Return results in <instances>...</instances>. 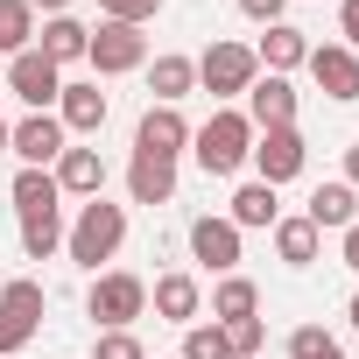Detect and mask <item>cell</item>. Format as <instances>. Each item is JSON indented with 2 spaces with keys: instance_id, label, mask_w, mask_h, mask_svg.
<instances>
[{
  "instance_id": "cell-9",
  "label": "cell",
  "mask_w": 359,
  "mask_h": 359,
  "mask_svg": "<svg viewBox=\"0 0 359 359\" xmlns=\"http://www.w3.org/2000/svg\"><path fill=\"white\" fill-rule=\"evenodd\" d=\"M191 148V120L176 113V106H148L141 113V127H134V155H162V162H176Z\"/></svg>"
},
{
  "instance_id": "cell-26",
  "label": "cell",
  "mask_w": 359,
  "mask_h": 359,
  "mask_svg": "<svg viewBox=\"0 0 359 359\" xmlns=\"http://www.w3.org/2000/svg\"><path fill=\"white\" fill-rule=\"evenodd\" d=\"M29 36H36V8H29V0H0V50L22 57Z\"/></svg>"
},
{
  "instance_id": "cell-35",
  "label": "cell",
  "mask_w": 359,
  "mask_h": 359,
  "mask_svg": "<svg viewBox=\"0 0 359 359\" xmlns=\"http://www.w3.org/2000/svg\"><path fill=\"white\" fill-rule=\"evenodd\" d=\"M338 22H345V36L359 43V0H345V15H338Z\"/></svg>"
},
{
  "instance_id": "cell-36",
  "label": "cell",
  "mask_w": 359,
  "mask_h": 359,
  "mask_svg": "<svg viewBox=\"0 0 359 359\" xmlns=\"http://www.w3.org/2000/svg\"><path fill=\"white\" fill-rule=\"evenodd\" d=\"M345 176H352V191H359V141L345 148Z\"/></svg>"
},
{
  "instance_id": "cell-32",
  "label": "cell",
  "mask_w": 359,
  "mask_h": 359,
  "mask_svg": "<svg viewBox=\"0 0 359 359\" xmlns=\"http://www.w3.org/2000/svg\"><path fill=\"white\" fill-rule=\"evenodd\" d=\"M99 359H148V352H141L134 331H106V338H99Z\"/></svg>"
},
{
  "instance_id": "cell-12",
  "label": "cell",
  "mask_w": 359,
  "mask_h": 359,
  "mask_svg": "<svg viewBox=\"0 0 359 359\" xmlns=\"http://www.w3.org/2000/svg\"><path fill=\"white\" fill-rule=\"evenodd\" d=\"M8 148L22 155V169H43V162L64 155V120L57 113H29L22 127H8Z\"/></svg>"
},
{
  "instance_id": "cell-10",
  "label": "cell",
  "mask_w": 359,
  "mask_h": 359,
  "mask_svg": "<svg viewBox=\"0 0 359 359\" xmlns=\"http://www.w3.org/2000/svg\"><path fill=\"white\" fill-rule=\"evenodd\" d=\"M8 85H15V99H29L36 113H50V106H57V92H64V71H57V64H50V57H43L36 43H29V50L15 57Z\"/></svg>"
},
{
  "instance_id": "cell-16",
  "label": "cell",
  "mask_w": 359,
  "mask_h": 359,
  "mask_svg": "<svg viewBox=\"0 0 359 359\" xmlns=\"http://www.w3.org/2000/svg\"><path fill=\"white\" fill-rule=\"evenodd\" d=\"M127 191H134V205H169V198H176V162L134 155V162H127Z\"/></svg>"
},
{
  "instance_id": "cell-24",
  "label": "cell",
  "mask_w": 359,
  "mask_h": 359,
  "mask_svg": "<svg viewBox=\"0 0 359 359\" xmlns=\"http://www.w3.org/2000/svg\"><path fill=\"white\" fill-rule=\"evenodd\" d=\"M254 310H261V289H254L247 275H226V282L212 289V317H219V324H233V317H254Z\"/></svg>"
},
{
  "instance_id": "cell-14",
  "label": "cell",
  "mask_w": 359,
  "mask_h": 359,
  "mask_svg": "<svg viewBox=\"0 0 359 359\" xmlns=\"http://www.w3.org/2000/svg\"><path fill=\"white\" fill-rule=\"evenodd\" d=\"M57 120H64V134H99L106 127V92L99 85H64L57 92Z\"/></svg>"
},
{
  "instance_id": "cell-1",
  "label": "cell",
  "mask_w": 359,
  "mask_h": 359,
  "mask_svg": "<svg viewBox=\"0 0 359 359\" xmlns=\"http://www.w3.org/2000/svg\"><path fill=\"white\" fill-rule=\"evenodd\" d=\"M120 240H127V212H120V205H106V198H92V205H78V226L64 233V254H71L78 268H92V275H99V261H113V254H120Z\"/></svg>"
},
{
  "instance_id": "cell-40",
  "label": "cell",
  "mask_w": 359,
  "mask_h": 359,
  "mask_svg": "<svg viewBox=\"0 0 359 359\" xmlns=\"http://www.w3.org/2000/svg\"><path fill=\"white\" fill-rule=\"evenodd\" d=\"M331 359H345V352H331Z\"/></svg>"
},
{
  "instance_id": "cell-4",
  "label": "cell",
  "mask_w": 359,
  "mask_h": 359,
  "mask_svg": "<svg viewBox=\"0 0 359 359\" xmlns=\"http://www.w3.org/2000/svg\"><path fill=\"white\" fill-rule=\"evenodd\" d=\"M85 310H92V324H106V331H127L141 310H148V282L141 275H99L92 282V296H85Z\"/></svg>"
},
{
  "instance_id": "cell-28",
  "label": "cell",
  "mask_w": 359,
  "mask_h": 359,
  "mask_svg": "<svg viewBox=\"0 0 359 359\" xmlns=\"http://www.w3.org/2000/svg\"><path fill=\"white\" fill-rule=\"evenodd\" d=\"M219 331H226V352H233V359H254V352H261V338H268V331H261V317H233V324H219Z\"/></svg>"
},
{
  "instance_id": "cell-31",
  "label": "cell",
  "mask_w": 359,
  "mask_h": 359,
  "mask_svg": "<svg viewBox=\"0 0 359 359\" xmlns=\"http://www.w3.org/2000/svg\"><path fill=\"white\" fill-rule=\"evenodd\" d=\"M99 8H106V22L141 29V22H155V15H162V0H99Z\"/></svg>"
},
{
  "instance_id": "cell-2",
  "label": "cell",
  "mask_w": 359,
  "mask_h": 359,
  "mask_svg": "<svg viewBox=\"0 0 359 359\" xmlns=\"http://www.w3.org/2000/svg\"><path fill=\"white\" fill-rule=\"evenodd\" d=\"M247 148H254L247 113H212V120L191 134V155H198V169H205V176H233V169L247 162Z\"/></svg>"
},
{
  "instance_id": "cell-22",
  "label": "cell",
  "mask_w": 359,
  "mask_h": 359,
  "mask_svg": "<svg viewBox=\"0 0 359 359\" xmlns=\"http://www.w3.org/2000/svg\"><path fill=\"white\" fill-rule=\"evenodd\" d=\"M317 240H324V233H317L310 219H275V254H282L289 268H310V261H317Z\"/></svg>"
},
{
  "instance_id": "cell-34",
  "label": "cell",
  "mask_w": 359,
  "mask_h": 359,
  "mask_svg": "<svg viewBox=\"0 0 359 359\" xmlns=\"http://www.w3.org/2000/svg\"><path fill=\"white\" fill-rule=\"evenodd\" d=\"M345 268H352V275H359V219H352V226H345Z\"/></svg>"
},
{
  "instance_id": "cell-11",
  "label": "cell",
  "mask_w": 359,
  "mask_h": 359,
  "mask_svg": "<svg viewBox=\"0 0 359 359\" xmlns=\"http://www.w3.org/2000/svg\"><path fill=\"white\" fill-rule=\"evenodd\" d=\"M247 127H254V134L296 127V85H289V78H254V85H247Z\"/></svg>"
},
{
  "instance_id": "cell-6",
  "label": "cell",
  "mask_w": 359,
  "mask_h": 359,
  "mask_svg": "<svg viewBox=\"0 0 359 359\" xmlns=\"http://www.w3.org/2000/svg\"><path fill=\"white\" fill-rule=\"evenodd\" d=\"M254 78H261V64H254L247 43H212V50L198 57V85H205L212 99H240Z\"/></svg>"
},
{
  "instance_id": "cell-3",
  "label": "cell",
  "mask_w": 359,
  "mask_h": 359,
  "mask_svg": "<svg viewBox=\"0 0 359 359\" xmlns=\"http://www.w3.org/2000/svg\"><path fill=\"white\" fill-rule=\"evenodd\" d=\"M85 64H92L99 78H127V71H141V64H148V36H141V29H127V22H99V29H92V43H85Z\"/></svg>"
},
{
  "instance_id": "cell-15",
  "label": "cell",
  "mask_w": 359,
  "mask_h": 359,
  "mask_svg": "<svg viewBox=\"0 0 359 359\" xmlns=\"http://www.w3.org/2000/svg\"><path fill=\"white\" fill-rule=\"evenodd\" d=\"M303 219H310L317 233H345V226L359 219V191H352V184H317V191H310V212H303Z\"/></svg>"
},
{
  "instance_id": "cell-38",
  "label": "cell",
  "mask_w": 359,
  "mask_h": 359,
  "mask_svg": "<svg viewBox=\"0 0 359 359\" xmlns=\"http://www.w3.org/2000/svg\"><path fill=\"white\" fill-rule=\"evenodd\" d=\"M0 155H8V120H0Z\"/></svg>"
},
{
  "instance_id": "cell-21",
  "label": "cell",
  "mask_w": 359,
  "mask_h": 359,
  "mask_svg": "<svg viewBox=\"0 0 359 359\" xmlns=\"http://www.w3.org/2000/svg\"><path fill=\"white\" fill-rule=\"evenodd\" d=\"M22 247H29V261H50V254L64 247V205H36V212H22Z\"/></svg>"
},
{
  "instance_id": "cell-19",
  "label": "cell",
  "mask_w": 359,
  "mask_h": 359,
  "mask_svg": "<svg viewBox=\"0 0 359 359\" xmlns=\"http://www.w3.org/2000/svg\"><path fill=\"white\" fill-rule=\"evenodd\" d=\"M99 184H106L99 148H64V155H57V191H71V198H99Z\"/></svg>"
},
{
  "instance_id": "cell-8",
  "label": "cell",
  "mask_w": 359,
  "mask_h": 359,
  "mask_svg": "<svg viewBox=\"0 0 359 359\" xmlns=\"http://www.w3.org/2000/svg\"><path fill=\"white\" fill-rule=\"evenodd\" d=\"M303 64H310V78H317L324 99H338V106L359 99V57H352V43H310Z\"/></svg>"
},
{
  "instance_id": "cell-39",
  "label": "cell",
  "mask_w": 359,
  "mask_h": 359,
  "mask_svg": "<svg viewBox=\"0 0 359 359\" xmlns=\"http://www.w3.org/2000/svg\"><path fill=\"white\" fill-rule=\"evenodd\" d=\"M352 331H359V296H352Z\"/></svg>"
},
{
  "instance_id": "cell-30",
  "label": "cell",
  "mask_w": 359,
  "mask_h": 359,
  "mask_svg": "<svg viewBox=\"0 0 359 359\" xmlns=\"http://www.w3.org/2000/svg\"><path fill=\"white\" fill-rule=\"evenodd\" d=\"M184 359H233V352H226V331H219V324H191V331H184Z\"/></svg>"
},
{
  "instance_id": "cell-25",
  "label": "cell",
  "mask_w": 359,
  "mask_h": 359,
  "mask_svg": "<svg viewBox=\"0 0 359 359\" xmlns=\"http://www.w3.org/2000/svg\"><path fill=\"white\" fill-rule=\"evenodd\" d=\"M148 85H155V99H162V106H176V99H184V92L198 85V64H191V57H155Z\"/></svg>"
},
{
  "instance_id": "cell-20",
  "label": "cell",
  "mask_w": 359,
  "mask_h": 359,
  "mask_svg": "<svg viewBox=\"0 0 359 359\" xmlns=\"http://www.w3.org/2000/svg\"><path fill=\"white\" fill-rule=\"evenodd\" d=\"M85 43H92V29H85V22H71V15H50V22H43V43H36V50H43V57H50V64L64 71V64H78V57H85Z\"/></svg>"
},
{
  "instance_id": "cell-29",
  "label": "cell",
  "mask_w": 359,
  "mask_h": 359,
  "mask_svg": "<svg viewBox=\"0 0 359 359\" xmlns=\"http://www.w3.org/2000/svg\"><path fill=\"white\" fill-rule=\"evenodd\" d=\"M338 345H331V331L324 324H296L289 331V359H331Z\"/></svg>"
},
{
  "instance_id": "cell-17",
  "label": "cell",
  "mask_w": 359,
  "mask_h": 359,
  "mask_svg": "<svg viewBox=\"0 0 359 359\" xmlns=\"http://www.w3.org/2000/svg\"><path fill=\"white\" fill-rule=\"evenodd\" d=\"M198 310H205L198 275H155V317H169V324H198Z\"/></svg>"
},
{
  "instance_id": "cell-37",
  "label": "cell",
  "mask_w": 359,
  "mask_h": 359,
  "mask_svg": "<svg viewBox=\"0 0 359 359\" xmlns=\"http://www.w3.org/2000/svg\"><path fill=\"white\" fill-rule=\"evenodd\" d=\"M29 8H50V15H64V8H71V0H29Z\"/></svg>"
},
{
  "instance_id": "cell-33",
  "label": "cell",
  "mask_w": 359,
  "mask_h": 359,
  "mask_svg": "<svg viewBox=\"0 0 359 359\" xmlns=\"http://www.w3.org/2000/svg\"><path fill=\"white\" fill-rule=\"evenodd\" d=\"M240 8H247L254 22H268V29H275V22H282V8H289V0H240Z\"/></svg>"
},
{
  "instance_id": "cell-7",
  "label": "cell",
  "mask_w": 359,
  "mask_h": 359,
  "mask_svg": "<svg viewBox=\"0 0 359 359\" xmlns=\"http://www.w3.org/2000/svg\"><path fill=\"white\" fill-rule=\"evenodd\" d=\"M247 162L261 169V184H268V191H282L289 176H303V162H310V148H303V134H296V127H268V134H254V148H247Z\"/></svg>"
},
{
  "instance_id": "cell-27",
  "label": "cell",
  "mask_w": 359,
  "mask_h": 359,
  "mask_svg": "<svg viewBox=\"0 0 359 359\" xmlns=\"http://www.w3.org/2000/svg\"><path fill=\"white\" fill-rule=\"evenodd\" d=\"M36 205H64V191H57L50 169H22L15 176V212H36Z\"/></svg>"
},
{
  "instance_id": "cell-18",
  "label": "cell",
  "mask_w": 359,
  "mask_h": 359,
  "mask_svg": "<svg viewBox=\"0 0 359 359\" xmlns=\"http://www.w3.org/2000/svg\"><path fill=\"white\" fill-rule=\"evenodd\" d=\"M303 57H310V36L289 29V22H275V29L261 36V50H254V64H268V78H289Z\"/></svg>"
},
{
  "instance_id": "cell-23",
  "label": "cell",
  "mask_w": 359,
  "mask_h": 359,
  "mask_svg": "<svg viewBox=\"0 0 359 359\" xmlns=\"http://www.w3.org/2000/svg\"><path fill=\"white\" fill-rule=\"evenodd\" d=\"M282 219V205H275V191L261 184V176H254V184H240V198H233V226L247 233V226H275Z\"/></svg>"
},
{
  "instance_id": "cell-5",
  "label": "cell",
  "mask_w": 359,
  "mask_h": 359,
  "mask_svg": "<svg viewBox=\"0 0 359 359\" xmlns=\"http://www.w3.org/2000/svg\"><path fill=\"white\" fill-rule=\"evenodd\" d=\"M43 310H50V296H43V282H29V275L0 289V359H8V352H22V345L36 338Z\"/></svg>"
},
{
  "instance_id": "cell-13",
  "label": "cell",
  "mask_w": 359,
  "mask_h": 359,
  "mask_svg": "<svg viewBox=\"0 0 359 359\" xmlns=\"http://www.w3.org/2000/svg\"><path fill=\"white\" fill-rule=\"evenodd\" d=\"M191 254H198L212 275H233V268H240V226H233V219H198V226H191Z\"/></svg>"
}]
</instances>
